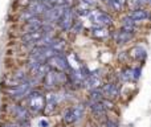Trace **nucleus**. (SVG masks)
Returning a JSON list of instances; mask_svg holds the SVG:
<instances>
[{
  "mask_svg": "<svg viewBox=\"0 0 151 127\" xmlns=\"http://www.w3.org/2000/svg\"><path fill=\"white\" fill-rule=\"evenodd\" d=\"M28 107L32 113L35 114H39L44 110L45 107V97L42 95V93L40 91L35 90V91H31L28 94Z\"/></svg>",
  "mask_w": 151,
  "mask_h": 127,
  "instance_id": "1",
  "label": "nucleus"
},
{
  "mask_svg": "<svg viewBox=\"0 0 151 127\" xmlns=\"http://www.w3.org/2000/svg\"><path fill=\"white\" fill-rule=\"evenodd\" d=\"M64 81H66V74L60 73V72H52V70H49L44 75V86L47 89H49V90L55 89L56 86L63 83Z\"/></svg>",
  "mask_w": 151,
  "mask_h": 127,
  "instance_id": "2",
  "label": "nucleus"
},
{
  "mask_svg": "<svg viewBox=\"0 0 151 127\" xmlns=\"http://www.w3.org/2000/svg\"><path fill=\"white\" fill-rule=\"evenodd\" d=\"M86 17H89L96 25H98V27H107V25H111L113 24L111 16H109L106 12H102V11H97V9L89 11Z\"/></svg>",
  "mask_w": 151,
  "mask_h": 127,
  "instance_id": "3",
  "label": "nucleus"
},
{
  "mask_svg": "<svg viewBox=\"0 0 151 127\" xmlns=\"http://www.w3.org/2000/svg\"><path fill=\"white\" fill-rule=\"evenodd\" d=\"M31 85L28 82H21L16 86H11L7 90L8 95H11L12 98H23V97H27L29 93H31Z\"/></svg>",
  "mask_w": 151,
  "mask_h": 127,
  "instance_id": "4",
  "label": "nucleus"
},
{
  "mask_svg": "<svg viewBox=\"0 0 151 127\" xmlns=\"http://www.w3.org/2000/svg\"><path fill=\"white\" fill-rule=\"evenodd\" d=\"M82 115H83V106L77 105V106L69 107V109L65 110V113H64V122L70 125V123H74V122H77V121H80Z\"/></svg>",
  "mask_w": 151,
  "mask_h": 127,
  "instance_id": "5",
  "label": "nucleus"
},
{
  "mask_svg": "<svg viewBox=\"0 0 151 127\" xmlns=\"http://www.w3.org/2000/svg\"><path fill=\"white\" fill-rule=\"evenodd\" d=\"M48 66L53 67L56 72H60V73H65L66 70L69 69V65L66 62V58H64L61 55H55L48 60Z\"/></svg>",
  "mask_w": 151,
  "mask_h": 127,
  "instance_id": "6",
  "label": "nucleus"
},
{
  "mask_svg": "<svg viewBox=\"0 0 151 127\" xmlns=\"http://www.w3.org/2000/svg\"><path fill=\"white\" fill-rule=\"evenodd\" d=\"M73 9L70 7H66L64 9L63 15H61L60 20H58V25L63 31H70V28L73 27Z\"/></svg>",
  "mask_w": 151,
  "mask_h": 127,
  "instance_id": "7",
  "label": "nucleus"
},
{
  "mask_svg": "<svg viewBox=\"0 0 151 127\" xmlns=\"http://www.w3.org/2000/svg\"><path fill=\"white\" fill-rule=\"evenodd\" d=\"M44 37V31L40 29V31H35V32H29L25 33L23 37V42L24 44H32V45H37L41 39Z\"/></svg>",
  "mask_w": 151,
  "mask_h": 127,
  "instance_id": "8",
  "label": "nucleus"
},
{
  "mask_svg": "<svg viewBox=\"0 0 151 127\" xmlns=\"http://www.w3.org/2000/svg\"><path fill=\"white\" fill-rule=\"evenodd\" d=\"M101 93H102V95L106 97V98L114 99V98H117L118 94H119V89H118V86L115 85V83L109 82V83H105V85L102 86Z\"/></svg>",
  "mask_w": 151,
  "mask_h": 127,
  "instance_id": "9",
  "label": "nucleus"
},
{
  "mask_svg": "<svg viewBox=\"0 0 151 127\" xmlns=\"http://www.w3.org/2000/svg\"><path fill=\"white\" fill-rule=\"evenodd\" d=\"M42 25H44V21H42L39 16H35L32 20H29L28 23L25 24L24 29H25V33H29V32H35V31L42 29Z\"/></svg>",
  "mask_w": 151,
  "mask_h": 127,
  "instance_id": "10",
  "label": "nucleus"
},
{
  "mask_svg": "<svg viewBox=\"0 0 151 127\" xmlns=\"http://www.w3.org/2000/svg\"><path fill=\"white\" fill-rule=\"evenodd\" d=\"M99 85H101V77H99V74L97 72L90 73V74L85 78V88L90 89V90L97 89Z\"/></svg>",
  "mask_w": 151,
  "mask_h": 127,
  "instance_id": "11",
  "label": "nucleus"
},
{
  "mask_svg": "<svg viewBox=\"0 0 151 127\" xmlns=\"http://www.w3.org/2000/svg\"><path fill=\"white\" fill-rule=\"evenodd\" d=\"M48 8H50L48 4H45V3H41V1H32L31 5H29L28 11L29 12H32L35 16H39V15H44L45 11L48 9Z\"/></svg>",
  "mask_w": 151,
  "mask_h": 127,
  "instance_id": "12",
  "label": "nucleus"
},
{
  "mask_svg": "<svg viewBox=\"0 0 151 127\" xmlns=\"http://www.w3.org/2000/svg\"><path fill=\"white\" fill-rule=\"evenodd\" d=\"M131 19L134 21H143L149 19V11L146 8H134L130 13H129Z\"/></svg>",
  "mask_w": 151,
  "mask_h": 127,
  "instance_id": "13",
  "label": "nucleus"
},
{
  "mask_svg": "<svg viewBox=\"0 0 151 127\" xmlns=\"http://www.w3.org/2000/svg\"><path fill=\"white\" fill-rule=\"evenodd\" d=\"M12 111H13V114H15V117L17 118V119L20 121L21 123H24V122L27 123V121L29 119V113H28V110H27L25 107H23V106H15L12 109Z\"/></svg>",
  "mask_w": 151,
  "mask_h": 127,
  "instance_id": "14",
  "label": "nucleus"
},
{
  "mask_svg": "<svg viewBox=\"0 0 151 127\" xmlns=\"http://www.w3.org/2000/svg\"><path fill=\"white\" fill-rule=\"evenodd\" d=\"M134 29H135V21L130 17V16H125L122 19V31L129 32V33H133Z\"/></svg>",
  "mask_w": 151,
  "mask_h": 127,
  "instance_id": "15",
  "label": "nucleus"
},
{
  "mask_svg": "<svg viewBox=\"0 0 151 127\" xmlns=\"http://www.w3.org/2000/svg\"><path fill=\"white\" fill-rule=\"evenodd\" d=\"M131 36H133V33H129V32H125V31H119V32H115L114 33V40L117 44H125V42L130 41Z\"/></svg>",
  "mask_w": 151,
  "mask_h": 127,
  "instance_id": "16",
  "label": "nucleus"
},
{
  "mask_svg": "<svg viewBox=\"0 0 151 127\" xmlns=\"http://www.w3.org/2000/svg\"><path fill=\"white\" fill-rule=\"evenodd\" d=\"M90 110L93 113V115L96 118H99V117H104L106 114V109L101 105V102H97V103H91L90 105Z\"/></svg>",
  "mask_w": 151,
  "mask_h": 127,
  "instance_id": "17",
  "label": "nucleus"
},
{
  "mask_svg": "<svg viewBox=\"0 0 151 127\" xmlns=\"http://www.w3.org/2000/svg\"><path fill=\"white\" fill-rule=\"evenodd\" d=\"M56 106H57V95H56V94H49V95L47 97L44 109H47L48 113H52Z\"/></svg>",
  "mask_w": 151,
  "mask_h": 127,
  "instance_id": "18",
  "label": "nucleus"
},
{
  "mask_svg": "<svg viewBox=\"0 0 151 127\" xmlns=\"http://www.w3.org/2000/svg\"><path fill=\"white\" fill-rule=\"evenodd\" d=\"M91 34L96 39H106L109 36V31H107L106 27H94L91 29Z\"/></svg>",
  "mask_w": 151,
  "mask_h": 127,
  "instance_id": "19",
  "label": "nucleus"
},
{
  "mask_svg": "<svg viewBox=\"0 0 151 127\" xmlns=\"http://www.w3.org/2000/svg\"><path fill=\"white\" fill-rule=\"evenodd\" d=\"M107 4H109V7L111 8L113 11H115V12H119V11L123 9V7H125L126 1L127 0H106Z\"/></svg>",
  "mask_w": 151,
  "mask_h": 127,
  "instance_id": "20",
  "label": "nucleus"
},
{
  "mask_svg": "<svg viewBox=\"0 0 151 127\" xmlns=\"http://www.w3.org/2000/svg\"><path fill=\"white\" fill-rule=\"evenodd\" d=\"M90 105L91 103H97V102H101L102 99H104V95H102L101 90H98V89H93L90 93Z\"/></svg>",
  "mask_w": 151,
  "mask_h": 127,
  "instance_id": "21",
  "label": "nucleus"
},
{
  "mask_svg": "<svg viewBox=\"0 0 151 127\" xmlns=\"http://www.w3.org/2000/svg\"><path fill=\"white\" fill-rule=\"evenodd\" d=\"M131 56L135 57V58H138V60H141V58L146 57V50L141 47H135L133 50H131Z\"/></svg>",
  "mask_w": 151,
  "mask_h": 127,
  "instance_id": "22",
  "label": "nucleus"
},
{
  "mask_svg": "<svg viewBox=\"0 0 151 127\" xmlns=\"http://www.w3.org/2000/svg\"><path fill=\"white\" fill-rule=\"evenodd\" d=\"M33 17H35L33 13L29 12V11L27 9V11H24V12L20 15V21H25V23H28V21H29V20H32Z\"/></svg>",
  "mask_w": 151,
  "mask_h": 127,
  "instance_id": "23",
  "label": "nucleus"
},
{
  "mask_svg": "<svg viewBox=\"0 0 151 127\" xmlns=\"http://www.w3.org/2000/svg\"><path fill=\"white\" fill-rule=\"evenodd\" d=\"M150 3V0H133L131 5L134 8H143V5H147Z\"/></svg>",
  "mask_w": 151,
  "mask_h": 127,
  "instance_id": "24",
  "label": "nucleus"
},
{
  "mask_svg": "<svg viewBox=\"0 0 151 127\" xmlns=\"http://www.w3.org/2000/svg\"><path fill=\"white\" fill-rule=\"evenodd\" d=\"M133 70L130 69H126V70H122L121 72V77H122V80H130L131 77H133Z\"/></svg>",
  "mask_w": 151,
  "mask_h": 127,
  "instance_id": "25",
  "label": "nucleus"
},
{
  "mask_svg": "<svg viewBox=\"0 0 151 127\" xmlns=\"http://www.w3.org/2000/svg\"><path fill=\"white\" fill-rule=\"evenodd\" d=\"M3 127H28L27 126V123H7V125H4Z\"/></svg>",
  "mask_w": 151,
  "mask_h": 127,
  "instance_id": "26",
  "label": "nucleus"
},
{
  "mask_svg": "<svg viewBox=\"0 0 151 127\" xmlns=\"http://www.w3.org/2000/svg\"><path fill=\"white\" fill-rule=\"evenodd\" d=\"M106 127H118L117 122H113V121H107L106 122Z\"/></svg>",
  "mask_w": 151,
  "mask_h": 127,
  "instance_id": "27",
  "label": "nucleus"
}]
</instances>
